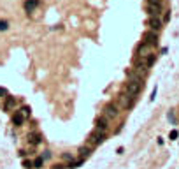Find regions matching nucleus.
<instances>
[{"mask_svg": "<svg viewBox=\"0 0 179 169\" xmlns=\"http://www.w3.org/2000/svg\"><path fill=\"white\" fill-rule=\"evenodd\" d=\"M104 139H105V134L95 129V130H93V132H91V134L88 136V139H86V145H88L90 148H93V146L100 145V143H102Z\"/></svg>", "mask_w": 179, "mask_h": 169, "instance_id": "nucleus-1", "label": "nucleus"}, {"mask_svg": "<svg viewBox=\"0 0 179 169\" xmlns=\"http://www.w3.org/2000/svg\"><path fill=\"white\" fill-rule=\"evenodd\" d=\"M140 88H142V81H128L127 85H125V93H128L130 97H137L139 95Z\"/></svg>", "mask_w": 179, "mask_h": 169, "instance_id": "nucleus-2", "label": "nucleus"}, {"mask_svg": "<svg viewBox=\"0 0 179 169\" xmlns=\"http://www.w3.org/2000/svg\"><path fill=\"white\" fill-rule=\"evenodd\" d=\"M104 116L105 118H118L119 116V106L116 104V102H109V104H105L104 106Z\"/></svg>", "mask_w": 179, "mask_h": 169, "instance_id": "nucleus-3", "label": "nucleus"}, {"mask_svg": "<svg viewBox=\"0 0 179 169\" xmlns=\"http://www.w3.org/2000/svg\"><path fill=\"white\" fill-rule=\"evenodd\" d=\"M133 97H130L128 93H125V92H123V93H119L118 95V102H116V104H118V106H121V108H125V109H128V108H132V106H133Z\"/></svg>", "mask_w": 179, "mask_h": 169, "instance_id": "nucleus-4", "label": "nucleus"}, {"mask_svg": "<svg viewBox=\"0 0 179 169\" xmlns=\"http://www.w3.org/2000/svg\"><path fill=\"white\" fill-rule=\"evenodd\" d=\"M151 50H153V46H149V44H144V42H140L139 46H137L135 57H140V58H148L149 55H151Z\"/></svg>", "mask_w": 179, "mask_h": 169, "instance_id": "nucleus-5", "label": "nucleus"}, {"mask_svg": "<svg viewBox=\"0 0 179 169\" xmlns=\"http://www.w3.org/2000/svg\"><path fill=\"white\" fill-rule=\"evenodd\" d=\"M95 125H97V127H95L97 130H100V132H104V134H105V130L109 129V125H111V120L105 118V116L102 115V116H99V118H97Z\"/></svg>", "mask_w": 179, "mask_h": 169, "instance_id": "nucleus-6", "label": "nucleus"}, {"mask_svg": "<svg viewBox=\"0 0 179 169\" xmlns=\"http://www.w3.org/2000/svg\"><path fill=\"white\" fill-rule=\"evenodd\" d=\"M142 42L144 44H149V46H156V42H158V35H156V32H146L144 35H142Z\"/></svg>", "mask_w": 179, "mask_h": 169, "instance_id": "nucleus-7", "label": "nucleus"}, {"mask_svg": "<svg viewBox=\"0 0 179 169\" xmlns=\"http://www.w3.org/2000/svg\"><path fill=\"white\" fill-rule=\"evenodd\" d=\"M148 27L151 28V32H158L162 28V20L158 16H149L148 18Z\"/></svg>", "mask_w": 179, "mask_h": 169, "instance_id": "nucleus-8", "label": "nucleus"}, {"mask_svg": "<svg viewBox=\"0 0 179 169\" xmlns=\"http://www.w3.org/2000/svg\"><path fill=\"white\" fill-rule=\"evenodd\" d=\"M40 5V0H27L25 2V9L28 11V12H32V11L35 9V7H39Z\"/></svg>", "mask_w": 179, "mask_h": 169, "instance_id": "nucleus-9", "label": "nucleus"}, {"mask_svg": "<svg viewBox=\"0 0 179 169\" xmlns=\"http://www.w3.org/2000/svg\"><path fill=\"white\" fill-rule=\"evenodd\" d=\"M40 139H42V138H40L39 132H33V134H30L28 136V143L32 145V146H37V145L40 143Z\"/></svg>", "mask_w": 179, "mask_h": 169, "instance_id": "nucleus-10", "label": "nucleus"}, {"mask_svg": "<svg viewBox=\"0 0 179 169\" xmlns=\"http://www.w3.org/2000/svg\"><path fill=\"white\" fill-rule=\"evenodd\" d=\"M146 12H148L149 16H160L162 7H155V5H148V4H146Z\"/></svg>", "mask_w": 179, "mask_h": 169, "instance_id": "nucleus-11", "label": "nucleus"}, {"mask_svg": "<svg viewBox=\"0 0 179 169\" xmlns=\"http://www.w3.org/2000/svg\"><path fill=\"white\" fill-rule=\"evenodd\" d=\"M23 122H25L23 113H21V111H16V113H14V116H12V123H14V125H21Z\"/></svg>", "mask_w": 179, "mask_h": 169, "instance_id": "nucleus-12", "label": "nucleus"}, {"mask_svg": "<svg viewBox=\"0 0 179 169\" xmlns=\"http://www.w3.org/2000/svg\"><path fill=\"white\" fill-rule=\"evenodd\" d=\"M14 106H16V97H9V95H7V99H5V104H4V108H5L7 111H11L12 108H14Z\"/></svg>", "mask_w": 179, "mask_h": 169, "instance_id": "nucleus-13", "label": "nucleus"}, {"mask_svg": "<svg viewBox=\"0 0 179 169\" xmlns=\"http://www.w3.org/2000/svg\"><path fill=\"white\" fill-rule=\"evenodd\" d=\"M90 151H91V148H90L88 145H84V146H81V148H79V153L83 155V157H84V155L88 157V155H90Z\"/></svg>", "mask_w": 179, "mask_h": 169, "instance_id": "nucleus-14", "label": "nucleus"}, {"mask_svg": "<svg viewBox=\"0 0 179 169\" xmlns=\"http://www.w3.org/2000/svg\"><path fill=\"white\" fill-rule=\"evenodd\" d=\"M81 164H83V159L76 160V162H70V164H69V166H67V167H69V169H76V167H79Z\"/></svg>", "mask_w": 179, "mask_h": 169, "instance_id": "nucleus-15", "label": "nucleus"}, {"mask_svg": "<svg viewBox=\"0 0 179 169\" xmlns=\"http://www.w3.org/2000/svg\"><path fill=\"white\" fill-rule=\"evenodd\" d=\"M148 5H155V7H162V0H146Z\"/></svg>", "mask_w": 179, "mask_h": 169, "instance_id": "nucleus-16", "label": "nucleus"}, {"mask_svg": "<svg viewBox=\"0 0 179 169\" xmlns=\"http://www.w3.org/2000/svg\"><path fill=\"white\" fill-rule=\"evenodd\" d=\"M155 60H156V57H155V55H153V53H151V55H149L148 58H146V62H148V67H151V65H153V63H155Z\"/></svg>", "mask_w": 179, "mask_h": 169, "instance_id": "nucleus-17", "label": "nucleus"}, {"mask_svg": "<svg viewBox=\"0 0 179 169\" xmlns=\"http://www.w3.org/2000/svg\"><path fill=\"white\" fill-rule=\"evenodd\" d=\"M7 28H9V21L2 20V21H0V30H2V32H5Z\"/></svg>", "mask_w": 179, "mask_h": 169, "instance_id": "nucleus-18", "label": "nucleus"}, {"mask_svg": "<svg viewBox=\"0 0 179 169\" xmlns=\"http://www.w3.org/2000/svg\"><path fill=\"white\" fill-rule=\"evenodd\" d=\"M21 113H23V116H25V118H27V116H30V108L28 106H25V108H21Z\"/></svg>", "mask_w": 179, "mask_h": 169, "instance_id": "nucleus-19", "label": "nucleus"}, {"mask_svg": "<svg viewBox=\"0 0 179 169\" xmlns=\"http://www.w3.org/2000/svg\"><path fill=\"white\" fill-rule=\"evenodd\" d=\"M40 159H42V160H49L51 159V151H49V150H46V151L42 153V157H40Z\"/></svg>", "mask_w": 179, "mask_h": 169, "instance_id": "nucleus-20", "label": "nucleus"}, {"mask_svg": "<svg viewBox=\"0 0 179 169\" xmlns=\"http://www.w3.org/2000/svg\"><path fill=\"white\" fill-rule=\"evenodd\" d=\"M42 164H44V160L40 159V157H39V159H35V160H33V167H40Z\"/></svg>", "mask_w": 179, "mask_h": 169, "instance_id": "nucleus-21", "label": "nucleus"}, {"mask_svg": "<svg viewBox=\"0 0 179 169\" xmlns=\"http://www.w3.org/2000/svg\"><path fill=\"white\" fill-rule=\"evenodd\" d=\"M177 136H179V132H177V130H172V132L169 134V138H170V139H176Z\"/></svg>", "mask_w": 179, "mask_h": 169, "instance_id": "nucleus-22", "label": "nucleus"}, {"mask_svg": "<svg viewBox=\"0 0 179 169\" xmlns=\"http://www.w3.org/2000/svg\"><path fill=\"white\" fill-rule=\"evenodd\" d=\"M61 157H63L65 160H70V162H72V159H74V155H70V153H63Z\"/></svg>", "mask_w": 179, "mask_h": 169, "instance_id": "nucleus-23", "label": "nucleus"}, {"mask_svg": "<svg viewBox=\"0 0 179 169\" xmlns=\"http://www.w3.org/2000/svg\"><path fill=\"white\" fill-rule=\"evenodd\" d=\"M23 166H25L27 169H30V167H33V162H28V160H25V162H23Z\"/></svg>", "mask_w": 179, "mask_h": 169, "instance_id": "nucleus-24", "label": "nucleus"}, {"mask_svg": "<svg viewBox=\"0 0 179 169\" xmlns=\"http://www.w3.org/2000/svg\"><path fill=\"white\" fill-rule=\"evenodd\" d=\"M155 97H156V86L153 88V92H151V97H149V100H155Z\"/></svg>", "mask_w": 179, "mask_h": 169, "instance_id": "nucleus-25", "label": "nucleus"}, {"mask_svg": "<svg viewBox=\"0 0 179 169\" xmlns=\"http://www.w3.org/2000/svg\"><path fill=\"white\" fill-rule=\"evenodd\" d=\"M4 95L7 97V90H5V88H2V86H0V97H4Z\"/></svg>", "mask_w": 179, "mask_h": 169, "instance_id": "nucleus-26", "label": "nucleus"}, {"mask_svg": "<svg viewBox=\"0 0 179 169\" xmlns=\"http://www.w3.org/2000/svg\"><path fill=\"white\" fill-rule=\"evenodd\" d=\"M53 169H67L65 166H61V164H56V166H53Z\"/></svg>", "mask_w": 179, "mask_h": 169, "instance_id": "nucleus-27", "label": "nucleus"}]
</instances>
